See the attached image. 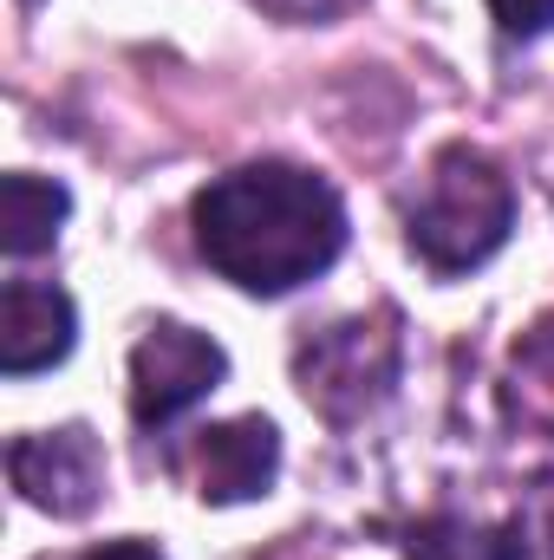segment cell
Masks as SVG:
<instances>
[{
    "label": "cell",
    "mask_w": 554,
    "mask_h": 560,
    "mask_svg": "<svg viewBox=\"0 0 554 560\" xmlns=\"http://www.w3.org/2000/svg\"><path fill=\"white\" fill-rule=\"evenodd\" d=\"M189 222H196L203 261L262 300L326 275L346 248L339 189L300 163H242V170L216 176L196 196Z\"/></svg>",
    "instance_id": "cell-1"
},
{
    "label": "cell",
    "mask_w": 554,
    "mask_h": 560,
    "mask_svg": "<svg viewBox=\"0 0 554 560\" xmlns=\"http://www.w3.org/2000/svg\"><path fill=\"white\" fill-rule=\"evenodd\" d=\"M509 229H516V189L470 143H450L424 170L412 209H405L412 255L430 275H470V268H483L509 242Z\"/></svg>",
    "instance_id": "cell-2"
},
{
    "label": "cell",
    "mask_w": 554,
    "mask_h": 560,
    "mask_svg": "<svg viewBox=\"0 0 554 560\" xmlns=\"http://www.w3.org/2000/svg\"><path fill=\"white\" fill-rule=\"evenodd\" d=\"M293 372H300V392L307 405H320L333 423L366 418L392 378H399V332H392V313L379 319H339L326 332H313L300 352H293Z\"/></svg>",
    "instance_id": "cell-3"
},
{
    "label": "cell",
    "mask_w": 554,
    "mask_h": 560,
    "mask_svg": "<svg viewBox=\"0 0 554 560\" xmlns=\"http://www.w3.org/2000/svg\"><path fill=\"white\" fill-rule=\"evenodd\" d=\"M222 378H229V352L209 332L183 319H157L131 352V418L143 430H163L183 411H196Z\"/></svg>",
    "instance_id": "cell-4"
},
{
    "label": "cell",
    "mask_w": 554,
    "mask_h": 560,
    "mask_svg": "<svg viewBox=\"0 0 554 560\" xmlns=\"http://www.w3.org/2000/svg\"><path fill=\"white\" fill-rule=\"evenodd\" d=\"M7 476L13 489L59 515V522H79L92 515V502L105 495V450L85 423H59V430H33V436H13L7 450Z\"/></svg>",
    "instance_id": "cell-5"
},
{
    "label": "cell",
    "mask_w": 554,
    "mask_h": 560,
    "mask_svg": "<svg viewBox=\"0 0 554 560\" xmlns=\"http://www.w3.org/2000/svg\"><path fill=\"white\" fill-rule=\"evenodd\" d=\"M280 469V430L268 418H235L209 423L189 443V476L203 502H255L275 489Z\"/></svg>",
    "instance_id": "cell-6"
},
{
    "label": "cell",
    "mask_w": 554,
    "mask_h": 560,
    "mask_svg": "<svg viewBox=\"0 0 554 560\" xmlns=\"http://www.w3.org/2000/svg\"><path fill=\"white\" fill-rule=\"evenodd\" d=\"M72 339H79L72 293H59L46 280H7V293H0V372L7 378L59 365L72 352Z\"/></svg>",
    "instance_id": "cell-7"
},
{
    "label": "cell",
    "mask_w": 554,
    "mask_h": 560,
    "mask_svg": "<svg viewBox=\"0 0 554 560\" xmlns=\"http://www.w3.org/2000/svg\"><path fill=\"white\" fill-rule=\"evenodd\" d=\"M66 209H72L66 183L33 176V170H13V176L0 183V248H7L13 261H26V255L53 248V242H59Z\"/></svg>",
    "instance_id": "cell-8"
},
{
    "label": "cell",
    "mask_w": 554,
    "mask_h": 560,
    "mask_svg": "<svg viewBox=\"0 0 554 560\" xmlns=\"http://www.w3.org/2000/svg\"><path fill=\"white\" fill-rule=\"evenodd\" d=\"M405 560H509V535L470 515H430L405 535Z\"/></svg>",
    "instance_id": "cell-9"
},
{
    "label": "cell",
    "mask_w": 554,
    "mask_h": 560,
    "mask_svg": "<svg viewBox=\"0 0 554 560\" xmlns=\"http://www.w3.org/2000/svg\"><path fill=\"white\" fill-rule=\"evenodd\" d=\"M503 535H509V560H554V476H535L522 489V509Z\"/></svg>",
    "instance_id": "cell-10"
},
{
    "label": "cell",
    "mask_w": 554,
    "mask_h": 560,
    "mask_svg": "<svg viewBox=\"0 0 554 560\" xmlns=\"http://www.w3.org/2000/svg\"><path fill=\"white\" fill-rule=\"evenodd\" d=\"M489 13L509 39H535L554 26V0H489Z\"/></svg>",
    "instance_id": "cell-11"
},
{
    "label": "cell",
    "mask_w": 554,
    "mask_h": 560,
    "mask_svg": "<svg viewBox=\"0 0 554 560\" xmlns=\"http://www.w3.org/2000/svg\"><path fill=\"white\" fill-rule=\"evenodd\" d=\"M255 7H268L280 20H339V13H353L366 0H255Z\"/></svg>",
    "instance_id": "cell-12"
},
{
    "label": "cell",
    "mask_w": 554,
    "mask_h": 560,
    "mask_svg": "<svg viewBox=\"0 0 554 560\" xmlns=\"http://www.w3.org/2000/svg\"><path fill=\"white\" fill-rule=\"evenodd\" d=\"M85 560H163L150 541H105V548H92Z\"/></svg>",
    "instance_id": "cell-13"
},
{
    "label": "cell",
    "mask_w": 554,
    "mask_h": 560,
    "mask_svg": "<svg viewBox=\"0 0 554 560\" xmlns=\"http://www.w3.org/2000/svg\"><path fill=\"white\" fill-rule=\"evenodd\" d=\"M26 7H33V0H26Z\"/></svg>",
    "instance_id": "cell-14"
}]
</instances>
